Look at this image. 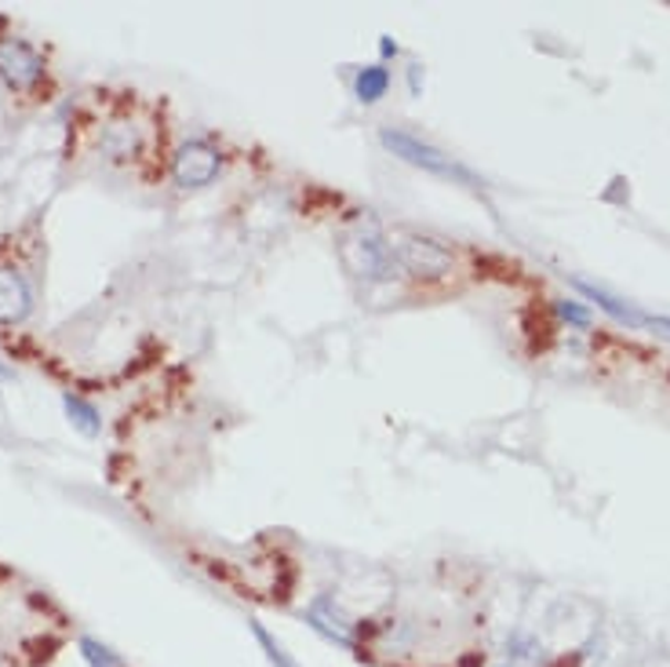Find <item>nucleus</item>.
Returning a JSON list of instances; mask_svg holds the SVG:
<instances>
[{"instance_id": "obj_4", "label": "nucleus", "mask_w": 670, "mask_h": 667, "mask_svg": "<svg viewBox=\"0 0 670 667\" xmlns=\"http://www.w3.org/2000/svg\"><path fill=\"white\" fill-rule=\"evenodd\" d=\"M44 74H47L44 55L36 52L30 41H19V38L0 41V84H4L8 92L26 95L44 81Z\"/></svg>"}, {"instance_id": "obj_12", "label": "nucleus", "mask_w": 670, "mask_h": 667, "mask_svg": "<svg viewBox=\"0 0 670 667\" xmlns=\"http://www.w3.org/2000/svg\"><path fill=\"white\" fill-rule=\"evenodd\" d=\"M77 649H81V657H84V664H88V667H125V660H120L114 649L103 646V642L92 638V635H81L77 638Z\"/></svg>"}, {"instance_id": "obj_8", "label": "nucleus", "mask_w": 670, "mask_h": 667, "mask_svg": "<svg viewBox=\"0 0 670 667\" xmlns=\"http://www.w3.org/2000/svg\"><path fill=\"white\" fill-rule=\"evenodd\" d=\"M572 288H576V293L587 296L591 303H598V307L608 314V318L619 321V325H627V329H645V325H649V314L635 310V307H630V303H624V299L613 296V293H605V288H598V285L579 282V277H576V282H572Z\"/></svg>"}, {"instance_id": "obj_16", "label": "nucleus", "mask_w": 670, "mask_h": 667, "mask_svg": "<svg viewBox=\"0 0 670 667\" xmlns=\"http://www.w3.org/2000/svg\"><path fill=\"white\" fill-rule=\"evenodd\" d=\"M11 375H15V372H11V369H0V380H11Z\"/></svg>"}, {"instance_id": "obj_1", "label": "nucleus", "mask_w": 670, "mask_h": 667, "mask_svg": "<svg viewBox=\"0 0 670 667\" xmlns=\"http://www.w3.org/2000/svg\"><path fill=\"white\" fill-rule=\"evenodd\" d=\"M339 252H343L347 271L358 277V282H394L401 274L394 252H390V237H383L380 230L372 226L350 230Z\"/></svg>"}, {"instance_id": "obj_6", "label": "nucleus", "mask_w": 670, "mask_h": 667, "mask_svg": "<svg viewBox=\"0 0 670 667\" xmlns=\"http://www.w3.org/2000/svg\"><path fill=\"white\" fill-rule=\"evenodd\" d=\"M310 627L318 631L321 638H328L339 649H358V638H353V621L339 610L332 599H313L310 613H307Z\"/></svg>"}, {"instance_id": "obj_7", "label": "nucleus", "mask_w": 670, "mask_h": 667, "mask_svg": "<svg viewBox=\"0 0 670 667\" xmlns=\"http://www.w3.org/2000/svg\"><path fill=\"white\" fill-rule=\"evenodd\" d=\"M33 310L30 282L15 266H0V325H22Z\"/></svg>"}, {"instance_id": "obj_11", "label": "nucleus", "mask_w": 670, "mask_h": 667, "mask_svg": "<svg viewBox=\"0 0 670 667\" xmlns=\"http://www.w3.org/2000/svg\"><path fill=\"white\" fill-rule=\"evenodd\" d=\"M248 631H252V638L259 642L263 657H266V664H270V667H302V664H299L296 657H291V653H288V649L281 646V642H277L263 624H255V621H252Z\"/></svg>"}, {"instance_id": "obj_15", "label": "nucleus", "mask_w": 670, "mask_h": 667, "mask_svg": "<svg viewBox=\"0 0 670 667\" xmlns=\"http://www.w3.org/2000/svg\"><path fill=\"white\" fill-rule=\"evenodd\" d=\"M649 329H656V332L670 336V318H652V314H649Z\"/></svg>"}, {"instance_id": "obj_14", "label": "nucleus", "mask_w": 670, "mask_h": 667, "mask_svg": "<svg viewBox=\"0 0 670 667\" xmlns=\"http://www.w3.org/2000/svg\"><path fill=\"white\" fill-rule=\"evenodd\" d=\"M380 52H383V59H390V55H397L401 47L394 44V38H380Z\"/></svg>"}, {"instance_id": "obj_13", "label": "nucleus", "mask_w": 670, "mask_h": 667, "mask_svg": "<svg viewBox=\"0 0 670 667\" xmlns=\"http://www.w3.org/2000/svg\"><path fill=\"white\" fill-rule=\"evenodd\" d=\"M554 310H557V318L568 321V325H576V329H591V307H587V303H579V299H557Z\"/></svg>"}, {"instance_id": "obj_10", "label": "nucleus", "mask_w": 670, "mask_h": 667, "mask_svg": "<svg viewBox=\"0 0 670 667\" xmlns=\"http://www.w3.org/2000/svg\"><path fill=\"white\" fill-rule=\"evenodd\" d=\"M63 409H66L70 423L84 434V438H99V434H103V416H99V409L88 405V402H84V398H77V394H63Z\"/></svg>"}, {"instance_id": "obj_3", "label": "nucleus", "mask_w": 670, "mask_h": 667, "mask_svg": "<svg viewBox=\"0 0 670 667\" xmlns=\"http://www.w3.org/2000/svg\"><path fill=\"white\" fill-rule=\"evenodd\" d=\"M390 252H394L401 271L412 277H445L453 271V252L442 241L412 234V230H401V234L390 237Z\"/></svg>"}, {"instance_id": "obj_9", "label": "nucleus", "mask_w": 670, "mask_h": 667, "mask_svg": "<svg viewBox=\"0 0 670 667\" xmlns=\"http://www.w3.org/2000/svg\"><path fill=\"white\" fill-rule=\"evenodd\" d=\"M386 92H390V70L383 63L358 70V77H353V95H358V103L372 106V103H380Z\"/></svg>"}, {"instance_id": "obj_5", "label": "nucleus", "mask_w": 670, "mask_h": 667, "mask_svg": "<svg viewBox=\"0 0 670 667\" xmlns=\"http://www.w3.org/2000/svg\"><path fill=\"white\" fill-rule=\"evenodd\" d=\"M219 168H223V157H219L215 147L201 139H190L182 142L176 161H172V179L179 190H201V187H212L219 179Z\"/></svg>"}, {"instance_id": "obj_2", "label": "nucleus", "mask_w": 670, "mask_h": 667, "mask_svg": "<svg viewBox=\"0 0 670 667\" xmlns=\"http://www.w3.org/2000/svg\"><path fill=\"white\" fill-rule=\"evenodd\" d=\"M380 142L383 147L401 157L405 165L412 168H423V172L430 176H442V179H453V183H467V187H478V179H474L470 168H462L459 161H453L445 150L430 147V142H423L419 136H412V131H401V128H380Z\"/></svg>"}]
</instances>
